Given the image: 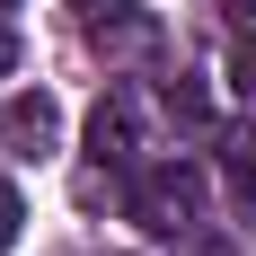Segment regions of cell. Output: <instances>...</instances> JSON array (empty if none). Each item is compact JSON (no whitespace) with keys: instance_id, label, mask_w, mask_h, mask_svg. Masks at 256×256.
<instances>
[{"instance_id":"1","label":"cell","mask_w":256,"mask_h":256,"mask_svg":"<svg viewBox=\"0 0 256 256\" xmlns=\"http://www.w3.org/2000/svg\"><path fill=\"white\" fill-rule=\"evenodd\" d=\"M132 221L150 238H194V221H204V168H194V159L142 168V177H132Z\"/></svg>"},{"instance_id":"2","label":"cell","mask_w":256,"mask_h":256,"mask_svg":"<svg viewBox=\"0 0 256 256\" xmlns=\"http://www.w3.org/2000/svg\"><path fill=\"white\" fill-rule=\"evenodd\" d=\"M0 142L18 159H44L53 142H62V106L44 98V88H18V98H0Z\"/></svg>"},{"instance_id":"3","label":"cell","mask_w":256,"mask_h":256,"mask_svg":"<svg viewBox=\"0 0 256 256\" xmlns=\"http://www.w3.org/2000/svg\"><path fill=\"white\" fill-rule=\"evenodd\" d=\"M132 124H142V98H132V88H106L98 98V115H88V150L106 159V168H132Z\"/></svg>"},{"instance_id":"4","label":"cell","mask_w":256,"mask_h":256,"mask_svg":"<svg viewBox=\"0 0 256 256\" xmlns=\"http://www.w3.org/2000/svg\"><path fill=\"white\" fill-rule=\"evenodd\" d=\"M221 177H230V194H238V204H256V132H248V124H230V132H221Z\"/></svg>"},{"instance_id":"5","label":"cell","mask_w":256,"mask_h":256,"mask_svg":"<svg viewBox=\"0 0 256 256\" xmlns=\"http://www.w3.org/2000/svg\"><path fill=\"white\" fill-rule=\"evenodd\" d=\"M230 88L256 106V26H238V53H230Z\"/></svg>"},{"instance_id":"6","label":"cell","mask_w":256,"mask_h":256,"mask_svg":"<svg viewBox=\"0 0 256 256\" xmlns=\"http://www.w3.org/2000/svg\"><path fill=\"white\" fill-rule=\"evenodd\" d=\"M18 221H26V204H18V186H9V177H0V256H9V248H18Z\"/></svg>"},{"instance_id":"7","label":"cell","mask_w":256,"mask_h":256,"mask_svg":"<svg viewBox=\"0 0 256 256\" xmlns=\"http://www.w3.org/2000/svg\"><path fill=\"white\" fill-rule=\"evenodd\" d=\"M71 9H80V18H88V26H106V18H124L132 0H71Z\"/></svg>"},{"instance_id":"8","label":"cell","mask_w":256,"mask_h":256,"mask_svg":"<svg viewBox=\"0 0 256 256\" xmlns=\"http://www.w3.org/2000/svg\"><path fill=\"white\" fill-rule=\"evenodd\" d=\"M9 62H18V36H9V26H0V80H9Z\"/></svg>"},{"instance_id":"9","label":"cell","mask_w":256,"mask_h":256,"mask_svg":"<svg viewBox=\"0 0 256 256\" xmlns=\"http://www.w3.org/2000/svg\"><path fill=\"white\" fill-rule=\"evenodd\" d=\"M230 18H238V26H256V0H230Z\"/></svg>"},{"instance_id":"10","label":"cell","mask_w":256,"mask_h":256,"mask_svg":"<svg viewBox=\"0 0 256 256\" xmlns=\"http://www.w3.org/2000/svg\"><path fill=\"white\" fill-rule=\"evenodd\" d=\"M0 9H18V0H0Z\"/></svg>"}]
</instances>
